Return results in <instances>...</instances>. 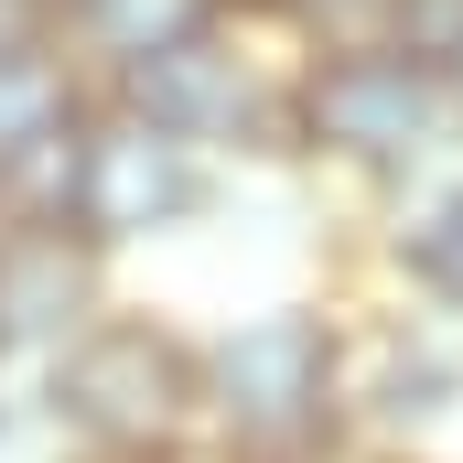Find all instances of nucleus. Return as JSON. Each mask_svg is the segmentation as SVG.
Masks as SVG:
<instances>
[{
    "mask_svg": "<svg viewBox=\"0 0 463 463\" xmlns=\"http://www.w3.org/2000/svg\"><path fill=\"white\" fill-rule=\"evenodd\" d=\"M216 194H227V162H205L194 140H173L162 118L118 109V98H98V118H87V184H76V227L98 237L109 259H129V248H162V237L205 227L216 216Z\"/></svg>",
    "mask_w": 463,
    "mask_h": 463,
    "instance_id": "obj_4",
    "label": "nucleus"
},
{
    "mask_svg": "<svg viewBox=\"0 0 463 463\" xmlns=\"http://www.w3.org/2000/svg\"><path fill=\"white\" fill-rule=\"evenodd\" d=\"M453 420H463V324L420 302H377L355 324V431L420 463Z\"/></svg>",
    "mask_w": 463,
    "mask_h": 463,
    "instance_id": "obj_7",
    "label": "nucleus"
},
{
    "mask_svg": "<svg viewBox=\"0 0 463 463\" xmlns=\"http://www.w3.org/2000/svg\"><path fill=\"white\" fill-rule=\"evenodd\" d=\"M453 118H463V65H453Z\"/></svg>",
    "mask_w": 463,
    "mask_h": 463,
    "instance_id": "obj_17",
    "label": "nucleus"
},
{
    "mask_svg": "<svg viewBox=\"0 0 463 463\" xmlns=\"http://www.w3.org/2000/svg\"><path fill=\"white\" fill-rule=\"evenodd\" d=\"M269 22H291L302 65H345V54H388L399 43V0H280Z\"/></svg>",
    "mask_w": 463,
    "mask_h": 463,
    "instance_id": "obj_11",
    "label": "nucleus"
},
{
    "mask_svg": "<svg viewBox=\"0 0 463 463\" xmlns=\"http://www.w3.org/2000/svg\"><path fill=\"white\" fill-rule=\"evenodd\" d=\"M118 302V259L87 227L54 216H0V377H43L98 313Z\"/></svg>",
    "mask_w": 463,
    "mask_h": 463,
    "instance_id": "obj_6",
    "label": "nucleus"
},
{
    "mask_svg": "<svg viewBox=\"0 0 463 463\" xmlns=\"http://www.w3.org/2000/svg\"><path fill=\"white\" fill-rule=\"evenodd\" d=\"M109 98H118V109H140V118H162V129L194 140L205 162L291 151V76H269V65L237 43V22L194 33V43H173V54H151L140 76H118Z\"/></svg>",
    "mask_w": 463,
    "mask_h": 463,
    "instance_id": "obj_5",
    "label": "nucleus"
},
{
    "mask_svg": "<svg viewBox=\"0 0 463 463\" xmlns=\"http://www.w3.org/2000/svg\"><path fill=\"white\" fill-rule=\"evenodd\" d=\"M227 11H280V0H227Z\"/></svg>",
    "mask_w": 463,
    "mask_h": 463,
    "instance_id": "obj_16",
    "label": "nucleus"
},
{
    "mask_svg": "<svg viewBox=\"0 0 463 463\" xmlns=\"http://www.w3.org/2000/svg\"><path fill=\"white\" fill-rule=\"evenodd\" d=\"M377 269H388V302H420V313L463 324V162L420 173L410 194H388Z\"/></svg>",
    "mask_w": 463,
    "mask_h": 463,
    "instance_id": "obj_8",
    "label": "nucleus"
},
{
    "mask_svg": "<svg viewBox=\"0 0 463 463\" xmlns=\"http://www.w3.org/2000/svg\"><path fill=\"white\" fill-rule=\"evenodd\" d=\"M33 420L54 431V463H184V453H205V335L173 324V313L109 302L33 377Z\"/></svg>",
    "mask_w": 463,
    "mask_h": 463,
    "instance_id": "obj_1",
    "label": "nucleus"
},
{
    "mask_svg": "<svg viewBox=\"0 0 463 463\" xmlns=\"http://www.w3.org/2000/svg\"><path fill=\"white\" fill-rule=\"evenodd\" d=\"M237 22L227 0H65V43L87 54V76H140L151 54H173V43H194V33H216Z\"/></svg>",
    "mask_w": 463,
    "mask_h": 463,
    "instance_id": "obj_10",
    "label": "nucleus"
},
{
    "mask_svg": "<svg viewBox=\"0 0 463 463\" xmlns=\"http://www.w3.org/2000/svg\"><path fill=\"white\" fill-rule=\"evenodd\" d=\"M280 463H410V453H388V442L345 431V442H313V453H280Z\"/></svg>",
    "mask_w": 463,
    "mask_h": 463,
    "instance_id": "obj_13",
    "label": "nucleus"
},
{
    "mask_svg": "<svg viewBox=\"0 0 463 463\" xmlns=\"http://www.w3.org/2000/svg\"><path fill=\"white\" fill-rule=\"evenodd\" d=\"M22 410H33V388H22V377H0V463L22 453Z\"/></svg>",
    "mask_w": 463,
    "mask_h": 463,
    "instance_id": "obj_14",
    "label": "nucleus"
},
{
    "mask_svg": "<svg viewBox=\"0 0 463 463\" xmlns=\"http://www.w3.org/2000/svg\"><path fill=\"white\" fill-rule=\"evenodd\" d=\"M388 54H410L420 76L453 87V65H463V0H399V43H388Z\"/></svg>",
    "mask_w": 463,
    "mask_h": 463,
    "instance_id": "obj_12",
    "label": "nucleus"
},
{
    "mask_svg": "<svg viewBox=\"0 0 463 463\" xmlns=\"http://www.w3.org/2000/svg\"><path fill=\"white\" fill-rule=\"evenodd\" d=\"M355 302L280 291L205 324V442L237 463H280L355 431Z\"/></svg>",
    "mask_w": 463,
    "mask_h": 463,
    "instance_id": "obj_2",
    "label": "nucleus"
},
{
    "mask_svg": "<svg viewBox=\"0 0 463 463\" xmlns=\"http://www.w3.org/2000/svg\"><path fill=\"white\" fill-rule=\"evenodd\" d=\"M184 463H237V453H216V442H205V453H184Z\"/></svg>",
    "mask_w": 463,
    "mask_h": 463,
    "instance_id": "obj_15",
    "label": "nucleus"
},
{
    "mask_svg": "<svg viewBox=\"0 0 463 463\" xmlns=\"http://www.w3.org/2000/svg\"><path fill=\"white\" fill-rule=\"evenodd\" d=\"M463 151L453 87L420 76L410 54H345V65H291V162L355 173L377 194H410Z\"/></svg>",
    "mask_w": 463,
    "mask_h": 463,
    "instance_id": "obj_3",
    "label": "nucleus"
},
{
    "mask_svg": "<svg viewBox=\"0 0 463 463\" xmlns=\"http://www.w3.org/2000/svg\"><path fill=\"white\" fill-rule=\"evenodd\" d=\"M98 76H87V54L54 33V43H22V54H0V173L22 162V151H43V140H65L76 118H98Z\"/></svg>",
    "mask_w": 463,
    "mask_h": 463,
    "instance_id": "obj_9",
    "label": "nucleus"
}]
</instances>
